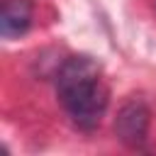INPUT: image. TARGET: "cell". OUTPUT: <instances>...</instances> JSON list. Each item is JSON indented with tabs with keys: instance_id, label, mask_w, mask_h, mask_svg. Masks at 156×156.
I'll use <instances>...</instances> for the list:
<instances>
[{
	"instance_id": "6da1fadb",
	"label": "cell",
	"mask_w": 156,
	"mask_h": 156,
	"mask_svg": "<svg viewBox=\"0 0 156 156\" xmlns=\"http://www.w3.org/2000/svg\"><path fill=\"white\" fill-rule=\"evenodd\" d=\"M58 100L80 129H95L107 107V90L100 80V63L90 56H71L56 76Z\"/></svg>"
},
{
	"instance_id": "7a4b0ae2",
	"label": "cell",
	"mask_w": 156,
	"mask_h": 156,
	"mask_svg": "<svg viewBox=\"0 0 156 156\" xmlns=\"http://www.w3.org/2000/svg\"><path fill=\"white\" fill-rule=\"evenodd\" d=\"M149 132V110L141 100H129L119 107L115 119V134L127 146H144Z\"/></svg>"
},
{
	"instance_id": "3957f363",
	"label": "cell",
	"mask_w": 156,
	"mask_h": 156,
	"mask_svg": "<svg viewBox=\"0 0 156 156\" xmlns=\"http://www.w3.org/2000/svg\"><path fill=\"white\" fill-rule=\"evenodd\" d=\"M32 0H5L0 10V34L5 39L22 37L32 24Z\"/></svg>"
}]
</instances>
